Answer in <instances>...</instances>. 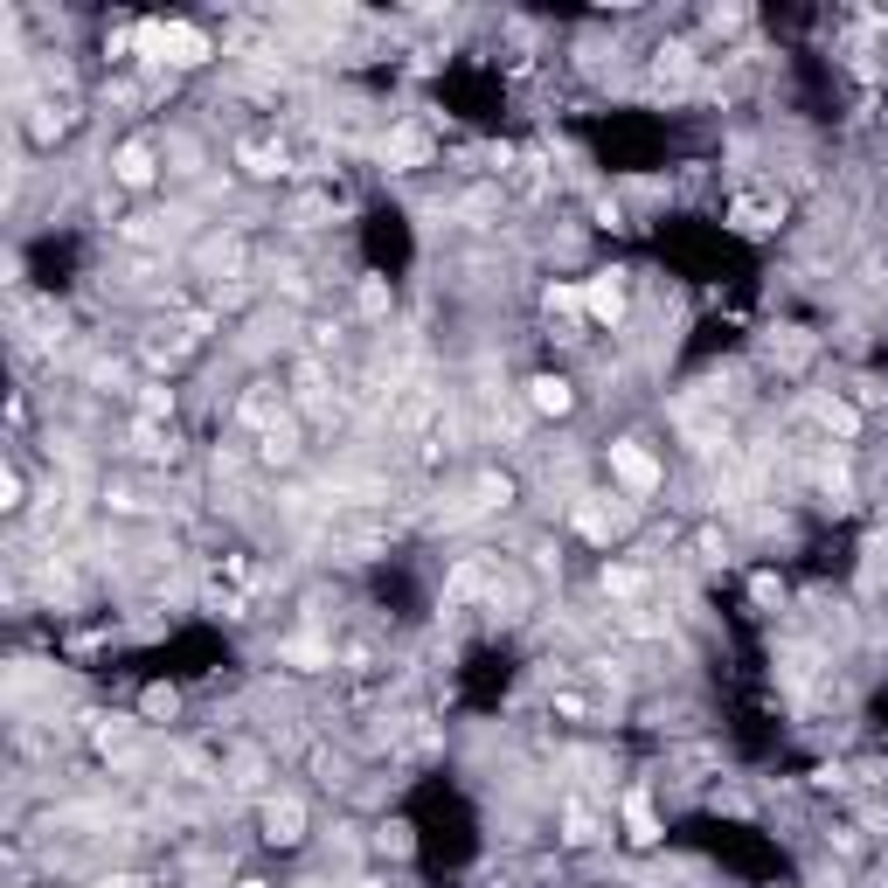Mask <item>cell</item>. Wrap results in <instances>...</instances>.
I'll list each match as a JSON object with an SVG mask.
<instances>
[{
	"mask_svg": "<svg viewBox=\"0 0 888 888\" xmlns=\"http://www.w3.org/2000/svg\"><path fill=\"white\" fill-rule=\"evenodd\" d=\"M160 63H174V70L209 63V35H202V28H181V22H160Z\"/></svg>",
	"mask_w": 888,
	"mask_h": 888,
	"instance_id": "1",
	"label": "cell"
},
{
	"mask_svg": "<svg viewBox=\"0 0 888 888\" xmlns=\"http://www.w3.org/2000/svg\"><path fill=\"white\" fill-rule=\"evenodd\" d=\"M382 160L403 167V174H410V167H424V160H430V132H424V125H389V132H382Z\"/></svg>",
	"mask_w": 888,
	"mask_h": 888,
	"instance_id": "2",
	"label": "cell"
},
{
	"mask_svg": "<svg viewBox=\"0 0 888 888\" xmlns=\"http://www.w3.org/2000/svg\"><path fill=\"white\" fill-rule=\"evenodd\" d=\"M729 222H735V230H750V236H757V230H778V222H784V195H764V187H757V195H735Z\"/></svg>",
	"mask_w": 888,
	"mask_h": 888,
	"instance_id": "3",
	"label": "cell"
},
{
	"mask_svg": "<svg viewBox=\"0 0 888 888\" xmlns=\"http://www.w3.org/2000/svg\"><path fill=\"white\" fill-rule=\"evenodd\" d=\"M611 472L632 486V494H659V465H653L638 445H611Z\"/></svg>",
	"mask_w": 888,
	"mask_h": 888,
	"instance_id": "4",
	"label": "cell"
},
{
	"mask_svg": "<svg viewBox=\"0 0 888 888\" xmlns=\"http://www.w3.org/2000/svg\"><path fill=\"white\" fill-rule=\"evenodd\" d=\"M576 527H583L591 542H611L618 527H625V507H604L597 494H576Z\"/></svg>",
	"mask_w": 888,
	"mask_h": 888,
	"instance_id": "5",
	"label": "cell"
},
{
	"mask_svg": "<svg viewBox=\"0 0 888 888\" xmlns=\"http://www.w3.org/2000/svg\"><path fill=\"white\" fill-rule=\"evenodd\" d=\"M653 84L659 90H688L694 84V49H680V42L653 49Z\"/></svg>",
	"mask_w": 888,
	"mask_h": 888,
	"instance_id": "6",
	"label": "cell"
},
{
	"mask_svg": "<svg viewBox=\"0 0 888 888\" xmlns=\"http://www.w3.org/2000/svg\"><path fill=\"white\" fill-rule=\"evenodd\" d=\"M812 424L826 430V438H861V410L854 403H840V396H819V403H812Z\"/></svg>",
	"mask_w": 888,
	"mask_h": 888,
	"instance_id": "7",
	"label": "cell"
},
{
	"mask_svg": "<svg viewBox=\"0 0 888 888\" xmlns=\"http://www.w3.org/2000/svg\"><path fill=\"white\" fill-rule=\"evenodd\" d=\"M264 834H271L278 847L306 840V805H299V799H271V805H264Z\"/></svg>",
	"mask_w": 888,
	"mask_h": 888,
	"instance_id": "8",
	"label": "cell"
},
{
	"mask_svg": "<svg viewBox=\"0 0 888 888\" xmlns=\"http://www.w3.org/2000/svg\"><path fill=\"white\" fill-rule=\"evenodd\" d=\"M583 306H591L604 327H618L625 319V285H618V271H604V278H591V292H583Z\"/></svg>",
	"mask_w": 888,
	"mask_h": 888,
	"instance_id": "9",
	"label": "cell"
},
{
	"mask_svg": "<svg viewBox=\"0 0 888 888\" xmlns=\"http://www.w3.org/2000/svg\"><path fill=\"white\" fill-rule=\"evenodd\" d=\"M111 174H119L125 187H146V181H154V146H146V139L119 146V160H111Z\"/></svg>",
	"mask_w": 888,
	"mask_h": 888,
	"instance_id": "10",
	"label": "cell"
},
{
	"mask_svg": "<svg viewBox=\"0 0 888 888\" xmlns=\"http://www.w3.org/2000/svg\"><path fill=\"white\" fill-rule=\"evenodd\" d=\"M770 362H778L784 375H799V368L812 362V340H805L799 327H778V333H770Z\"/></svg>",
	"mask_w": 888,
	"mask_h": 888,
	"instance_id": "11",
	"label": "cell"
},
{
	"mask_svg": "<svg viewBox=\"0 0 888 888\" xmlns=\"http://www.w3.org/2000/svg\"><path fill=\"white\" fill-rule=\"evenodd\" d=\"M527 403H535L542 417H562V410H570V382H562V375H535V382H527Z\"/></svg>",
	"mask_w": 888,
	"mask_h": 888,
	"instance_id": "12",
	"label": "cell"
},
{
	"mask_svg": "<svg viewBox=\"0 0 888 888\" xmlns=\"http://www.w3.org/2000/svg\"><path fill=\"white\" fill-rule=\"evenodd\" d=\"M625 826H632V840H638V847H653V840H659V819H653V799H646V791H632V799H625Z\"/></svg>",
	"mask_w": 888,
	"mask_h": 888,
	"instance_id": "13",
	"label": "cell"
},
{
	"mask_svg": "<svg viewBox=\"0 0 888 888\" xmlns=\"http://www.w3.org/2000/svg\"><path fill=\"white\" fill-rule=\"evenodd\" d=\"M243 424H257V430H271V424H285V417H278V396L271 389H251V396H243Z\"/></svg>",
	"mask_w": 888,
	"mask_h": 888,
	"instance_id": "14",
	"label": "cell"
},
{
	"mask_svg": "<svg viewBox=\"0 0 888 888\" xmlns=\"http://www.w3.org/2000/svg\"><path fill=\"white\" fill-rule=\"evenodd\" d=\"M562 840H570V847H591V840H597V812H591V805H570V812H562Z\"/></svg>",
	"mask_w": 888,
	"mask_h": 888,
	"instance_id": "15",
	"label": "cell"
},
{
	"mask_svg": "<svg viewBox=\"0 0 888 888\" xmlns=\"http://www.w3.org/2000/svg\"><path fill=\"white\" fill-rule=\"evenodd\" d=\"M638 591H646V570H632V562L604 570V597H638Z\"/></svg>",
	"mask_w": 888,
	"mask_h": 888,
	"instance_id": "16",
	"label": "cell"
},
{
	"mask_svg": "<svg viewBox=\"0 0 888 888\" xmlns=\"http://www.w3.org/2000/svg\"><path fill=\"white\" fill-rule=\"evenodd\" d=\"M292 451H299V430H292V417H285V424H271V430H264V459H271V465H285V459H292Z\"/></svg>",
	"mask_w": 888,
	"mask_h": 888,
	"instance_id": "17",
	"label": "cell"
},
{
	"mask_svg": "<svg viewBox=\"0 0 888 888\" xmlns=\"http://www.w3.org/2000/svg\"><path fill=\"white\" fill-rule=\"evenodd\" d=\"M299 403H306V410H333V389H327V375H319V368L299 375Z\"/></svg>",
	"mask_w": 888,
	"mask_h": 888,
	"instance_id": "18",
	"label": "cell"
},
{
	"mask_svg": "<svg viewBox=\"0 0 888 888\" xmlns=\"http://www.w3.org/2000/svg\"><path fill=\"white\" fill-rule=\"evenodd\" d=\"M243 167H251V174H285V154H271V146H243Z\"/></svg>",
	"mask_w": 888,
	"mask_h": 888,
	"instance_id": "19",
	"label": "cell"
},
{
	"mask_svg": "<svg viewBox=\"0 0 888 888\" xmlns=\"http://www.w3.org/2000/svg\"><path fill=\"white\" fill-rule=\"evenodd\" d=\"M292 659H299V667H319V659H327V646H319V638L306 632V638H292V646H285Z\"/></svg>",
	"mask_w": 888,
	"mask_h": 888,
	"instance_id": "20",
	"label": "cell"
},
{
	"mask_svg": "<svg viewBox=\"0 0 888 888\" xmlns=\"http://www.w3.org/2000/svg\"><path fill=\"white\" fill-rule=\"evenodd\" d=\"M549 313H583V292L576 285H549Z\"/></svg>",
	"mask_w": 888,
	"mask_h": 888,
	"instance_id": "21",
	"label": "cell"
},
{
	"mask_svg": "<svg viewBox=\"0 0 888 888\" xmlns=\"http://www.w3.org/2000/svg\"><path fill=\"white\" fill-rule=\"evenodd\" d=\"M139 410H146V417H167V410H174V396H167V389H146Z\"/></svg>",
	"mask_w": 888,
	"mask_h": 888,
	"instance_id": "22",
	"label": "cell"
},
{
	"mask_svg": "<svg viewBox=\"0 0 888 888\" xmlns=\"http://www.w3.org/2000/svg\"><path fill=\"white\" fill-rule=\"evenodd\" d=\"M382 847L389 854H410V826H382Z\"/></svg>",
	"mask_w": 888,
	"mask_h": 888,
	"instance_id": "23",
	"label": "cell"
},
{
	"mask_svg": "<svg viewBox=\"0 0 888 888\" xmlns=\"http://www.w3.org/2000/svg\"><path fill=\"white\" fill-rule=\"evenodd\" d=\"M812 888H840V875H826V867H819V875H812Z\"/></svg>",
	"mask_w": 888,
	"mask_h": 888,
	"instance_id": "24",
	"label": "cell"
},
{
	"mask_svg": "<svg viewBox=\"0 0 888 888\" xmlns=\"http://www.w3.org/2000/svg\"><path fill=\"white\" fill-rule=\"evenodd\" d=\"M98 888H139V881H132V875H119V881H98Z\"/></svg>",
	"mask_w": 888,
	"mask_h": 888,
	"instance_id": "25",
	"label": "cell"
},
{
	"mask_svg": "<svg viewBox=\"0 0 888 888\" xmlns=\"http://www.w3.org/2000/svg\"><path fill=\"white\" fill-rule=\"evenodd\" d=\"M236 888H264V881H236Z\"/></svg>",
	"mask_w": 888,
	"mask_h": 888,
	"instance_id": "26",
	"label": "cell"
}]
</instances>
